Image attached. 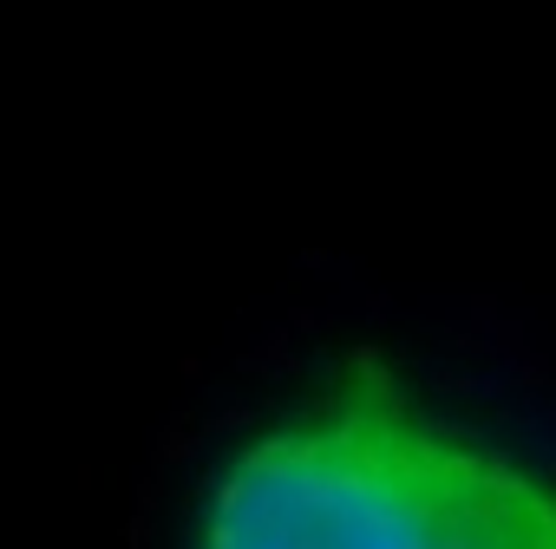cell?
<instances>
[{
  "instance_id": "6da1fadb",
  "label": "cell",
  "mask_w": 556,
  "mask_h": 549,
  "mask_svg": "<svg viewBox=\"0 0 556 549\" xmlns=\"http://www.w3.org/2000/svg\"><path fill=\"white\" fill-rule=\"evenodd\" d=\"M190 549H556V484L354 360L216 464Z\"/></svg>"
}]
</instances>
